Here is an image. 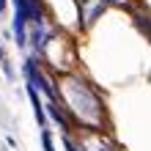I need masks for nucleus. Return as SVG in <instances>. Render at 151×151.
<instances>
[{"mask_svg":"<svg viewBox=\"0 0 151 151\" xmlns=\"http://www.w3.org/2000/svg\"><path fill=\"white\" fill-rule=\"evenodd\" d=\"M60 96H63V102L72 107V113L83 124H88L91 129L102 127V104H99V99L93 96V91L83 80L66 77L63 83H60Z\"/></svg>","mask_w":151,"mask_h":151,"instance_id":"1","label":"nucleus"},{"mask_svg":"<svg viewBox=\"0 0 151 151\" xmlns=\"http://www.w3.org/2000/svg\"><path fill=\"white\" fill-rule=\"evenodd\" d=\"M28 96H30V104H33V113H36L39 127H44V124H47V118H44V104H41V99H39V91L33 88V83H28Z\"/></svg>","mask_w":151,"mask_h":151,"instance_id":"2","label":"nucleus"},{"mask_svg":"<svg viewBox=\"0 0 151 151\" xmlns=\"http://www.w3.org/2000/svg\"><path fill=\"white\" fill-rule=\"evenodd\" d=\"M88 151H113V148L102 140H88Z\"/></svg>","mask_w":151,"mask_h":151,"instance_id":"3","label":"nucleus"},{"mask_svg":"<svg viewBox=\"0 0 151 151\" xmlns=\"http://www.w3.org/2000/svg\"><path fill=\"white\" fill-rule=\"evenodd\" d=\"M41 143H44V151H55V148H52V137H50V132H47V129L41 132Z\"/></svg>","mask_w":151,"mask_h":151,"instance_id":"4","label":"nucleus"},{"mask_svg":"<svg viewBox=\"0 0 151 151\" xmlns=\"http://www.w3.org/2000/svg\"><path fill=\"white\" fill-rule=\"evenodd\" d=\"M140 28H143V30L148 33V36H151V17H146V19L140 17Z\"/></svg>","mask_w":151,"mask_h":151,"instance_id":"5","label":"nucleus"},{"mask_svg":"<svg viewBox=\"0 0 151 151\" xmlns=\"http://www.w3.org/2000/svg\"><path fill=\"white\" fill-rule=\"evenodd\" d=\"M3 6H6V0H0V11H3Z\"/></svg>","mask_w":151,"mask_h":151,"instance_id":"6","label":"nucleus"},{"mask_svg":"<svg viewBox=\"0 0 151 151\" xmlns=\"http://www.w3.org/2000/svg\"><path fill=\"white\" fill-rule=\"evenodd\" d=\"M107 3H124V0H107Z\"/></svg>","mask_w":151,"mask_h":151,"instance_id":"7","label":"nucleus"}]
</instances>
